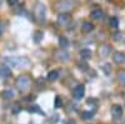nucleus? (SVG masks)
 <instances>
[{"mask_svg": "<svg viewBox=\"0 0 125 124\" xmlns=\"http://www.w3.org/2000/svg\"><path fill=\"white\" fill-rule=\"evenodd\" d=\"M18 3H19V0H8V4L10 6H15Z\"/></svg>", "mask_w": 125, "mask_h": 124, "instance_id": "a878e982", "label": "nucleus"}, {"mask_svg": "<svg viewBox=\"0 0 125 124\" xmlns=\"http://www.w3.org/2000/svg\"><path fill=\"white\" fill-rule=\"evenodd\" d=\"M61 107V99L60 97H56L55 98V108H60Z\"/></svg>", "mask_w": 125, "mask_h": 124, "instance_id": "393cba45", "label": "nucleus"}, {"mask_svg": "<svg viewBox=\"0 0 125 124\" xmlns=\"http://www.w3.org/2000/svg\"><path fill=\"white\" fill-rule=\"evenodd\" d=\"M59 45H60L61 49L69 48V40H68L65 36H60V38H59Z\"/></svg>", "mask_w": 125, "mask_h": 124, "instance_id": "2eb2a0df", "label": "nucleus"}, {"mask_svg": "<svg viewBox=\"0 0 125 124\" xmlns=\"http://www.w3.org/2000/svg\"><path fill=\"white\" fill-rule=\"evenodd\" d=\"M35 15L38 18V20L40 23H44L45 22V15H46V9H45V5L39 3L35 8Z\"/></svg>", "mask_w": 125, "mask_h": 124, "instance_id": "20e7f679", "label": "nucleus"}, {"mask_svg": "<svg viewBox=\"0 0 125 124\" xmlns=\"http://www.w3.org/2000/svg\"><path fill=\"white\" fill-rule=\"evenodd\" d=\"M80 56H81V59H90L91 58V51L89 49H81L80 50Z\"/></svg>", "mask_w": 125, "mask_h": 124, "instance_id": "f3484780", "label": "nucleus"}, {"mask_svg": "<svg viewBox=\"0 0 125 124\" xmlns=\"http://www.w3.org/2000/svg\"><path fill=\"white\" fill-rule=\"evenodd\" d=\"M5 63L9 64L10 67L15 68H29L31 65V61L26 56H6Z\"/></svg>", "mask_w": 125, "mask_h": 124, "instance_id": "f257e3e1", "label": "nucleus"}, {"mask_svg": "<svg viewBox=\"0 0 125 124\" xmlns=\"http://www.w3.org/2000/svg\"><path fill=\"white\" fill-rule=\"evenodd\" d=\"M55 56H56V59L60 60V61H68V60L70 59V55H69L68 51H65V49L58 50L56 53H55Z\"/></svg>", "mask_w": 125, "mask_h": 124, "instance_id": "0eeeda50", "label": "nucleus"}, {"mask_svg": "<svg viewBox=\"0 0 125 124\" xmlns=\"http://www.w3.org/2000/svg\"><path fill=\"white\" fill-rule=\"evenodd\" d=\"M110 51H111V49H110L109 45H103L100 48V50H99V53H100L101 56H108L110 54Z\"/></svg>", "mask_w": 125, "mask_h": 124, "instance_id": "4468645a", "label": "nucleus"}, {"mask_svg": "<svg viewBox=\"0 0 125 124\" xmlns=\"http://www.w3.org/2000/svg\"><path fill=\"white\" fill-rule=\"evenodd\" d=\"M85 94V87L84 85H78L75 89H74V98L76 100H80Z\"/></svg>", "mask_w": 125, "mask_h": 124, "instance_id": "1a4fd4ad", "label": "nucleus"}, {"mask_svg": "<svg viewBox=\"0 0 125 124\" xmlns=\"http://www.w3.org/2000/svg\"><path fill=\"white\" fill-rule=\"evenodd\" d=\"M110 112H111V115L115 118V119H119V118L123 117V108H121L119 104H114V105L111 107Z\"/></svg>", "mask_w": 125, "mask_h": 124, "instance_id": "423d86ee", "label": "nucleus"}, {"mask_svg": "<svg viewBox=\"0 0 125 124\" xmlns=\"http://www.w3.org/2000/svg\"><path fill=\"white\" fill-rule=\"evenodd\" d=\"M28 110H29V112H33V113H41V114H44V113L40 110V108H39L38 105H31L30 108H28Z\"/></svg>", "mask_w": 125, "mask_h": 124, "instance_id": "4be33fe9", "label": "nucleus"}, {"mask_svg": "<svg viewBox=\"0 0 125 124\" xmlns=\"http://www.w3.org/2000/svg\"><path fill=\"white\" fill-rule=\"evenodd\" d=\"M11 75V69H10L6 64H0V78H9Z\"/></svg>", "mask_w": 125, "mask_h": 124, "instance_id": "6e6552de", "label": "nucleus"}, {"mask_svg": "<svg viewBox=\"0 0 125 124\" xmlns=\"http://www.w3.org/2000/svg\"><path fill=\"white\" fill-rule=\"evenodd\" d=\"M73 1L71 0H60V1L56 4V9L60 13H68L73 9Z\"/></svg>", "mask_w": 125, "mask_h": 124, "instance_id": "7ed1b4c3", "label": "nucleus"}, {"mask_svg": "<svg viewBox=\"0 0 125 124\" xmlns=\"http://www.w3.org/2000/svg\"><path fill=\"white\" fill-rule=\"evenodd\" d=\"M93 112H83V118L84 119H91L93 118Z\"/></svg>", "mask_w": 125, "mask_h": 124, "instance_id": "5701e85b", "label": "nucleus"}, {"mask_svg": "<svg viewBox=\"0 0 125 124\" xmlns=\"http://www.w3.org/2000/svg\"><path fill=\"white\" fill-rule=\"evenodd\" d=\"M43 36H44L43 32H40V30H36V32L34 33V41H35V43H40V41L43 40Z\"/></svg>", "mask_w": 125, "mask_h": 124, "instance_id": "a211bd4d", "label": "nucleus"}, {"mask_svg": "<svg viewBox=\"0 0 125 124\" xmlns=\"http://www.w3.org/2000/svg\"><path fill=\"white\" fill-rule=\"evenodd\" d=\"M79 68H80L81 70H86V69H88V65H86L85 63H80V64H79Z\"/></svg>", "mask_w": 125, "mask_h": 124, "instance_id": "bb28decb", "label": "nucleus"}, {"mask_svg": "<svg viewBox=\"0 0 125 124\" xmlns=\"http://www.w3.org/2000/svg\"><path fill=\"white\" fill-rule=\"evenodd\" d=\"M58 78H59V71L58 70L49 71V74H48V80L49 81H55V80H58Z\"/></svg>", "mask_w": 125, "mask_h": 124, "instance_id": "ddd939ff", "label": "nucleus"}, {"mask_svg": "<svg viewBox=\"0 0 125 124\" xmlns=\"http://www.w3.org/2000/svg\"><path fill=\"white\" fill-rule=\"evenodd\" d=\"M1 98L9 100V99H13L14 98V91L13 90H4L1 91Z\"/></svg>", "mask_w": 125, "mask_h": 124, "instance_id": "dca6fc26", "label": "nucleus"}, {"mask_svg": "<svg viewBox=\"0 0 125 124\" xmlns=\"http://www.w3.org/2000/svg\"><path fill=\"white\" fill-rule=\"evenodd\" d=\"M1 34H3V24L0 23V35H1Z\"/></svg>", "mask_w": 125, "mask_h": 124, "instance_id": "cd10ccee", "label": "nucleus"}, {"mask_svg": "<svg viewBox=\"0 0 125 124\" xmlns=\"http://www.w3.org/2000/svg\"><path fill=\"white\" fill-rule=\"evenodd\" d=\"M30 84H31V80L28 75H20L15 81V85L20 91H26L30 88Z\"/></svg>", "mask_w": 125, "mask_h": 124, "instance_id": "f03ea898", "label": "nucleus"}, {"mask_svg": "<svg viewBox=\"0 0 125 124\" xmlns=\"http://www.w3.org/2000/svg\"><path fill=\"white\" fill-rule=\"evenodd\" d=\"M19 110H20V104H19V103H14L11 112L14 113V114H16V113H19Z\"/></svg>", "mask_w": 125, "mask_h": 124, "instance_id": "b1692460", "label": "nucleus"}, {"mask_svg": "<svg viewBox=\"0 0 125 124\" xmlns=\"http://www.w3.org/2000/svg\"><path fill=\"white\" fill-rule=\"evenodd\" d=\"M56 22H58V24L60 26H66L71 22V15L69 13H60L58 19H56Z\"/></svg>", "mask_w": 125, "mask_h": 124, "instance_id": "39448f33", "label": "nucleus"}, {"mask_svg": "<svg viewBox=\"0 0 125 124\" xmlns=\"http://www.w3.org/2000/svg\"><path fill=\"white\" fill-rule=\"evenodd\" d=\"M90 16L94 20H100L104 16V13H103V10H100V9H94L93 11L90 13Z\"/></svg>", "mask_w": 125, "mask_h": 124, "instance_id": "9b49d317", "label": "nucleus"}, {"mask_svg": "<svg viewBox=\"0 0 125 124\" xmlns=\"http://www.w3.org/2000/svg\"><path fill=\"white\" fill-rule=\"evenodd\" d=\"M118 79L119 81L121 83V84L125 85V70H120L119 73H118Z\"/></svg>", "mask_w": 125, "mask_h": 124, "instance_id": "6ab92c4d", "label": "nucleus"}, {"mask_svg": "<svg viewBox=\"0 0 125 124\" xmlns=\"http://www.w3.org/2000/svg\"><path fill=\"white\" fill-rule=\"evenodd\" d=\"M110 26L114 28V29H116V28L119 26V20H118V18L113 16V18L110 19Z\"/></svg>", "mask_w": 125, "mask_h": 124, "instance_id": "aec40b11", "label": "nucleus"}, {"mask_svg": "<svg viewBox=\"0 0 125 124\" xmlns=\"http://www.w3.org/2000/svg\"><path fill=\"white\" fill-rule=\"evenodd\" d=\"M81 30L84 33H91L93 30H94V25L90 22H85L84 24H83V26H81Z\"/></svg>", "mask_w": 125, "mask_h": 124, "instance_id": "f8f14e48", "label": "nucleus"}, {"mask_svg": "<svg viewBox=\"0 0 125 124\" xmlns=\"http://www.w3.org/2000/svg\"><path fill=\"white\" fill-rule=\"evenodd\" d=\"M113 60L115 61L116 64H125V54L121 53V51H116V53H114L113 55Z\"/></svg>", "mask_w": 125, "mask_h": 124, "instance_id": "9d476101", "label": "nucleus"}, {"mask_svg": "<svg viewBox=\"0 0 125 124\" xmlns=\"http://www.w3.org/2000/svg\"><path fill=\"white\" fill-rule=\"evenodd\" d=\"M101 69H103V71H104L106 75H109L110 71H111V65H110L109 63H106V64H104V65L101 67Z\"/></svg>", "mask_w": 125, "mask_h": 124, "instance_id": "412c9836", "label": "nucleus"}]
</instances>
